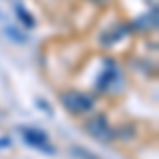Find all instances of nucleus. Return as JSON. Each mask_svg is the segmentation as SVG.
<instances>
[{"label": "nucleus", "instance_id": "f257e3e1", "mask_svg": "<svg viewBox=\"0 0 159 159\" xmlns=\"http://www.w3.org/2000/svg\"><path fill=\"white\" fill-rule=\"evenodd\" d=\"M60 102L70 115H87L96 106V100L89 93H83V91H64Z\"/></svg>", "mask_w": 159, "mask_h": 159}, {"label": "nucleus", "instance_id": "f03ea898", "mask_svg": "<svg viewBox=\"0 0 159 159\" xmlns=\"http://www.w3.org/2000/svg\"><path fill=\"white\" fill-rule=\"evenodd\" d=\"M98 89L104 91V93H112V91H119L123 87V74H121V68L117 66L115 60H106L104 61V72L100 74L98 79Z\"/></svg>", "mask_w": 159, "mask_h": 159}, {"label": "nucleus", "instance_id": "7ed1b4c3", "mask_svg": "<svg viewBox=\"0 0 159 159\" xmlns=\"http://www.w3.org/2000/svg\"><path fill=\"white\" fill-rule=\"evenodd\" d=\"M21 136H24L25 144H30L32 148H38L43 153H55V148L51 147L49 138L43 129H36V127H24L21 129Z\"/></svg>", "mask_w": 159, "mask_h": 159}, {"label": "nucleus", "instance_id": "20e7f679", "mask_svg": "<svg viewBox=\"0 0 159 159\" xmlns=\"http://www.w3.org/2000/svg\"><path fill=\"white\" fill-rule=\"evenodd\" d=\"M85 129L93 136V138L102 140V142L112 140V136H115V129L108 125V119H106L104 115H96L93 119H89V121L85 123Z\"/></svg>", "mask_w": 159, "mask_h": 159}, {"label": "nucleus", "instance_id": "39448f33", "mask_svg": "<svg viewBox=\"0 0 159 159\" xmlns=\"http://www.w3.org/2000/svg\"><path fill=\"white\" fill-rule=\"evenodd\" d=\"M125 25H110L106 32H102V36H100V43L104 45V47H112L117 40H121L125 36Z\"/></svg>", "mask_w": 159, "mask_h": 159}, {"label": "nucleus", "instance_id": "423d86ee", "mask_svg": "<svg viewBox=\"0 0 159 159\" xmlns=\"http://www.w3.org/2000/svg\"><path fill=\"white\" fill-rule=\"evenodd\" d=\"M15 15L19 17V21H21L25 28H34V17H32L30 13L25 11L21 4H17V7H15Z\"/></svg>", "mask_w": 159, "mask_h": 159}, {"label": "nucleus", "instance_id": "0eeeda50", "mask_svg": "<svg viewBox=\"0 0 159 159\" xmlns=\"http://www.w3.org/2000/svg\"><path fill=\"white\" fill-rule=\"evenodd\" d=\"M91 2H96V4H104V2H108V0H91Z\"/></svg>", "mask_w": 159, "mask_h": 159}]
</instances>
